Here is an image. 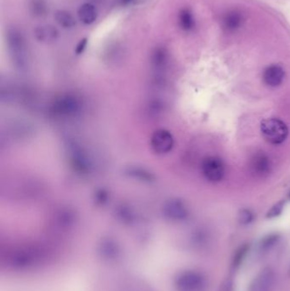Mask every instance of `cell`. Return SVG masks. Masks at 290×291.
Wrapping results in <instances>:
<instances>
[{
	"mask_svg": "<svg viewBox=\"0 0 290 291\" xmlns=\"http://www.w3.org/2000/svg\"><path fill=\"white\" fill-rule=\"evenodd\" d=\"M247 251H248V246L247 245H243V247L240 248L239 250L237 251L236 255L234 257V261H233V266L235 268L238 267L242 263V261L246 255Z\"/></svg>",
	"mask_w": 290,
	"mask_h": 291,
	"instance_id": "d6986e66",
	"label": "cell"
},
{
	"mask_svg": "<svg viewBox=\"0 0 290 291\" xmlns=\"http://www.w3.org/2000/svg\"><path fill=\"white\" fill-rule=\"evenodd\" d=\"M254 220V215L250 210H242L238 215V220L242 225H248Z\"/></svg>",
	"mask_w": 290,
	"mask_h": 291,
	"instance_id": "ac0fdd59",
	"label": "cell"
},
{
	"mask_svg": "<svg viewBox=\"0 0 290 291\" xmlns=\"http://www.w3.org/2000/svg\"><path fill=\"white\" fill-rule=\"evenodd\" d=\"M284 69L278 65H272L264 72V81L271 87H277L280 85L284 81Z\"/></svg>",
	"mask_w": 290,
	"mask_h": 291,
	"instance_id": "52a82bcc",
	"label": "cell"
},
{
	"mask_svg": "<svg viewBox=\"0 0 290 291\" xmlns=\"http://www.w3.org/2000/svg\"><path fill=\"white\" fill-rule=\"evenodd\" d=\"M108 194L106 193L104 190H100L98 191L97 193H95V201L97 203H106L108 201Z\"/></svg>",
	"mask_w": 290,
	"mask_h": 291,
	"instance_id": "ffe728a7",
	"label": "cell"
},
{
	"mask_svg": "<svg viewBox=\"0 0 290 291\" xmlns=\"http://www.w3.org/2000/svg\"><path fill=\"white\" fill-rule=\"evenodd\" d=\"M260 131L264 138L273 145H279L287 139L289 129L285 123L278 119H267L260 124Z\"/></svg>",
	"mask_w": 290,
	"mask_h": 291,
	"instance_id": "6da1fadb",
	"label": "cell"
},
{
	"mask_svg": "<svg viewBox=\"0 0 290 291\" xmlns=\"http://www.w3.org/2000/svg\"><path fill=\"white\" fill-rule=\"evenodd\" d=\"M54 19L61 27L63 28H70L76 24L74 18L71 14L66 10H57L54 13Z\"/></svg>",
	"mask_w": 290,
	"mask_h": 291,
	"instance_id": "4fadbf2b",
	"label": "cell"
},
{
	"mask_svg": "<svg viewBox=\"0 0 290 291\" xmlns=\"http://www.w3.org/2000/svg\"><path fill=\"white\" fill-rule=\"evenodd\" d=\"M205 285V278L199 272H184L177 278V286L181 291H201Z\"/></svg>",
	"mask_w": 290,
	"mask_h": 291,
	"instance_id": "7a4b0ae2",
	"label": "cell"
},
{
	"mask_svg": "<svg viewBox=\"0 0 290 291\" xmlns=\"http://www.w3.org/2000/svg\"><path fill=\"white\" fill-rule=\"evenodd\" d=\"M79 109V104L77 99L72 96H66L60 99L55 104L54 109L60 114H72L78 111Z\"/></svg>",
	"mask_w": 290,
	"mask_h": 291,
	"instance_id": "ba28073f",
	"label": "cell"
},
{
	"mask_svg": "<svg viewBox=\"0 0 290 291\" xmlns=\"http://www.w3.org/2000/svg\"><path fill=\"white\" fill-rule=\"evenodd\" d=\"M180 27L184 31H191L195 26V20L189 9H183L179 14Z\"/></svg>",
	"mask_w": 290,
	"mask_h": 291,
	"instance_id": "7c38bea8",
	"label": "cell"
},
{
	"mask_svg": "<svg viewBox=\"0 0 290 291\" xmlns=\"http://www.w3.org/2000/svg\"><path fill=\"white\" fill-rule=\"evenodd\" d=\"M278 239H279V237L277 236V234L268 235L267 237L263 238V240L261 241V244H260L261 251H270L271 249L277 244Z\"/></svg>",
	"mask_w": 290,
	"mask_h": 291,
	"instance_id": "9a60e30c",
	"label": "cell"
},
{
	"mask_svg": "<svg viewBox=\"0 0 290 291\" xmlns=\"http://www.w3.org/2000/svg\"><path fill=\"white\" fill-rule=\"evenodd\" d=\"M57 34L56 31L51 27L46 28H39L37 30V36H39L38 38L41 40H49L51 38H55V35Z\"/></svg>",
	"mask_w": 290,
	"mask_h": 291,
	"instance_id": "2e32d148",
	"label": "cell"
},
{
	"mask_svg": "<svg viewBox=\"0 0 290 291\" xmlns=\"http://www.w3.org/2000/svg\"><path fill=\"white\" fill-rule=\"evenodd\" d=\"M202 172L209 182H220L225 175V167L222 160L213 156L206 158L202 163Z\"/></svg>",
	"mask_w": 290,
	"mask_h": 291,
	"instance_id": "3957f363",
	"label": "cell"
},
{
	"mask_svg": "<svg viewBox=\"0 0 290 291\" xmlns=\"http://www.w3.org/2000/svg\"><path fill=\"white\" fill-rule=\"evenodd\" d=\"M151 146L158 154L168 153L174 146L172 135L165 129L156 130L151 138Z\"/></svg>",
	"mask_w": 290,
	"mask_h": 291,
	"instance_id": "277c9868",
	"label": "cell"
},
{
	"mask_svg": "<svg viewBox=\"0 0 290 291\" xmlns=\"http://www.w3.org/2000/svg\"><path fill=\"white\" fill-rule=\"evenodd\" d=\"M218 291H233V282L231 279H226L220 285Z\"/></svg>",
	"mask_w": 290,
	"mask_h": 291,
	"instance_id": "7402d4cb",
	"label": "cell"
},
{
	"mask_svg": "<svg viewBox=\"0 0 290 291\" xmlns=\"http://www.w3.org/2000/svg\"><path fill=\"white\" fill-rule=\"evenodd\" d=\"M78 19L85 25H91L97 18V9L91 3L82 4L78 11Z\"/></svg>",
	"mask_w": 290,
	"mask_h": 291,
	"instance_id": "9c48e42d",
	"label": "cell"
},
{
	"mask_svg": "<svg viewBox=\"0 0 290 291\" xmlns=\"http://www.w3.org/2000/svg\"><path fill=\"white\" fill-rule=\"evenodd\" d=\"M163 213L170 220H182L188 216V210L181 200H169L163 204Z\"/></svg>",
	"mask_w": 290,
	"mask_h": 291,
	"instance_id": "8992f818",
	"label": "cell"
},
{
	"mask_svg": "<svg viewBox=\"0 0 290 291\" xmlns=\"http://www.w3.org/2000/svg\"><path fill=\"white\" fill-rule=\"evenodd\" d=\"M125 175L132 179L141 181L143 182H152L155 181V176L147 169L141 167H130L125 170Z\"/></svg>",
	"mask_w": 290,
	"mask_h": 291,
	"instance_id": "30bf717a",
	"label": "cell"
},
{
	"mask_svg": "<svg viewBox=\"0 0 290 291\" xmlns=\"http://www.w3.org/2000/svg\"><path fill=\"white\" fill-rule=\"evenodd\" d=\"M242 22L243 17L241 14L236 11H232L226 14L223 19V26L228 31L236 30L242 25Z\"/></svg>",
	"mask_w": 290,
	"mask_h": 291,
	"instance_id": "8fae6325",
	"label": "cell"
},
{
	"mask_svg": "<svg viewBox=\"0 0 290 291\" xmlns=\"http://www.w3.org/2000/svg\"><path fill=\"white\" fill-rule=\"evenodd\" d=\"M275 283V273L270 268H264L250 285L249 291H272Z\"/></svg>",
	"mask_w": 290,
	"mask_h": 291,
	"instance_id": "5b68a950",
	"label": "cell"
},
{
	"mask_svg": "<svg viewBox=\"0 0 290 291\" xmlns=\"http://www.w3.org/2000/svg\"><path fill=\"white\" fill-rule=\"evenodd\" d=\"M131 0H121V3L123 4H127V3H129Z\"/></svg>",
	"mask_w": 290,
	"mask_h": 291,
	"instance_id": "603a6c76",
	"label": "cell"
},
{
	"mask_svg": "<svg viewBox=\"0 0 290 291\" xmlns=\"http://www.w3.org/2000/svg\"><path fill=\"white\" fill-rule=\"evenodd\" d=\"M87 44H88V38L87 37L82 38L81 40L78 42V44H77L76 49H75V53H76V55L82 54L85 51V48L87 46Z\"/></svg>",
	"mask_w": 290,
	"mask_h": 291,
	"instance_id": "44dd1931",
	"label": "cell"
},
{
	"mask_svg": "<svg viewBox=\"0 0 290 291\" xmlns=\"http://www.w3.org/2000/svg\"><path fill=\"white\" fill-rule=\"evenodd\" d=\"M284 201H280V202L276 203V204L272 207V209L267 212V218L272 219V218H275V217H277L278 216H280L282 211L284 210Z\"/></svg>",
	"mask_w": 290,
	"mask_h": 291,
	"instance_id": "e0dca14e",
	"label": "cell"
},
{
	"mask_svg": "<svg viewBox=\"0 0 290 291\" xmlns=\"http://www.w3.org/2000/svg\"><path fill=\"white\" fill-rule=\"evenodd\" d=\"M253 168L254 171L259 175H263L268 172L270 168V164L267 156L264 155L263 153L258 154L255 157V159H254Z\"/></svg>",
	"mask_w": 290,
	"mask_h": 291,
	"instance_id": "5bb4252c",
	"label": "cell"
}]
</instances>
